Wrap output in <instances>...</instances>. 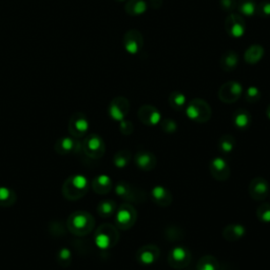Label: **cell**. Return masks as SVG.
<instances>
[{"label":"cell","mask_w":270,"mask_h":270,"mask_svg":"<svg viewBox=\"0 0 270 270\" xmlns=\"http://www.w3.org/2000/svg\"><path fill=\"white\" fill-rule=\"evenodd\" d=\"M89 181L83 175H73L65 180L62 187V193L69 200H78L87 193Z\"/></svg>","instance_id":"1"},{"label":"cell","mask_w":270,"mask_h":270,"mask_svg":"<svg viewBox=\"0 0 270 270\" xmlns=\"http://www.w3.org/2000/svg\"><path fill=\"white\" fill-rule=\"evenodd\" d=\"M68 227L74 235L86 236L90 233L94 227V218L90 213L79 211L69 217Z\"/></svg>","instance_id":"2"},{"label":"cell","mask_w":270,"mask_h":270,"mask_svg":"<svg viewBox=\"0 0 270 270\" xmlns=\"http://www.w3.org/2000/svg\"><path fill=\"white\" fill-rule=\"evenodd\" d=\"M186 114L189 119L195 122H206L211 118V108L207 101L201 98L192 99L186 109Z\"/></svg>","instance_id":"3"},{"label":"cell","mask_w":270,"mask_h":270,"mask_svg":"<svg viewBox=\"0 0 270 270\" xmlns=\"http://www.w3.org/2000/svg\"><path fill=\"white\" fill-rule=\"evenodd\" d=\"M115 193L120 198L126 200L128 202L141 203L145 201V192L142 189L131 185L127 181H120L115 186Z\"/></svg>","instance_id":"4"},{"label":"cell","mask_w":270,"mask_h":270,"mask_svg":"<svg viewBox=\"0 0 270 270\" xmlns=\"http://www.w3.org/2000/svg\"><path fill=\"white\" fill-rule=\"evenodd\" d=\"M137 213L134 207H132L129 204H123L121 205L118 212H116L115 216V223L116 226L121 230H128L131 227H133V225L136 222Z\"/></svg>","instance_id":"5"},{"label":"cell","mask_w":270,"mask_h":270,"mask_svg":"<svg viewBox=\"0 0 270 270\" xmlns=\"http://www.w3.org/2000/svg\"><path fill=\"white\" fill-rule=\"evenodd\" d=\"M119 235L118 231L111 225H104L98 229L95 237L96 245L100 249H109L118 242Z\"/></svg>","instance_id":"6"},{"label":"cell","mask_w":270,"mask_h":270,"mask_svg":"<svg viewBox=\"0 0 270 270\" xmlns=\"http://www.w3.org/2000/svg\"><path fill=\"white\" fill-rule=\"evenodd\" d=\"M225 31L233 38L242 37L246 31L245 19L240 14L230 13V15L225 19Z\"/></svg>","instance_id":"7"},{"label":"cell","mask_w":270,"mask_h":270,"mask_svg":"<svg viewBox=\"0 0 270 270\" xmlns=\"http://www.w3.org/2000/svg\"><path fill=\"white\" fill-rule=\"evenodd\" d=\"M243 93L242 85L238 82L225 83L218 90V97L225 104H232L240 97Z\"/></svg>","instance_id":"8"},{"label":"cell","mask_w":270,"mask_h":270,"mask_svg":"<svg viewBox=\"0 0 270 270\" xmlns=\"http://www.w3.org/2000/svg\"><path fill=\"white\" fill-rule=\"evenodd\" d=\"M105 143L96 134H92L87 137L84 142V151L88 156L93 158H98L104 155L105 153Z\"/></svg>","instance_id":"9"},{"label":"cell","mask_w":270,"mask_h":270,"mask_svg":"<svg viewBox=\"0 0 270 270\" xmlns=\"http://www.w3.org/2000/svg\"><path fill=\"white\" fill-rule=\"evenodd\" d=\"M191 261V253L184 247H175L170 251L168 262L170 266L177 269L185 268L189 265Z\"/></svg>","instance_id":"10"},{"label":"cell","mask_w":270,"mask_h":270,"mask_svg":"<svg viewBox=\"0 0 270 270\" xmlns=\"http://www.w3.org/2000/svg\"><path fill=\"white\" fill-rule=\"evenodd\" d=\"M122 45L130 54H136L137 52H140L144 46L142 33L137 30L128 31L122 38Z\"/></svg>","instance_id":"11"},{"label":"cell","mask_w":270,"mask_h":270,"mask_svg":"<svg viewBox=\"0 0 270 270\" xmlns=\"http://www.w3.org/2000/svg\"><path fill=\"white\" fill-rule=\"evenodd\" d=\"M129 109L130 104L128 99L120 96L114 98L111 101L110 107H109V114H110V116L114 120L121 121L126 118V115L129 112Z\"/></svg>","instance_id":"12"},{"label":"cell","mask_w":270,"mask_h":270,"mask_svg":"<svg viewBox=\"0 0 270 270\" xmlns=\"http://www.w3.org/2000/svg\"><path fill=\"white\" fill-rule=\"evenodd\" d=\"M137 116L140 120L147 126H155L162 120L159 111L151 105H144L138 109Z\"/></svg>","instance_id":"13"},{"label":"cell","mask_w":270,"mask_h":270,"mask_svg":"<svg viewBox=\"0 0 270 270\" xmlns=\"http://www.w3.org/2000/svg\"><path fill=\"white\" fill-rule=\"evenodd\" d=\"M159 258V249L154 245H146L136 253V259L143 266L153 265Z\"/></svg>","instance_id":"14"},{"label":"cell","mask_w":270,"mask_h":270,"mask_svg":"<svg viewBox=\"0 0 270 270\" xmlns=\"http://www.w3.org/2000/svg\"><path fill=\"white\" fill-rule=\"evenodd\" d=\"M209 169L212 177L220 181L226 180L230 175L229 165L223 157H215L211 160Z\"/></svg>","instance_id":"15"},{"label":"cell","mask_w":270,"mask_h":270,"mask_svg":"<svg viewBox=\"0 0 270 270\" xmlns=\"http://www.w3.org/2000/svg\"><path fill=\"white\" fill-rule=\"evenodd\" d=\"M69 130L74 137H82L89 130V121L83 113H76L70 120Z\"/></svg>","instance_id":"16"},{"label":"cell","mask_w":270,"mask_h":270,"mask_svg":"<svg viewBox=\"0 0 270 270\" xmlns=\"http://www.w3.org/2000/svg\"><path fill=\"white\" fill-rule=\"evenodd\" d=\"M269 186L267 180L262 178L253 179L249 184V195L255 201H263L268 196Z\"/></svg>","instance_id":"17"},{"label":"cell","mask_w":270,"mask_h":270,"mask_svg":"<svg viewBox=\"0 0 270 270\" xmlns=\"http://www.w3.org/2000/svg\"><path fill=\"white\" fill-rule=\"evenodd\" d=\"M135 164L144 171H151L157 164L156 156L149 151H140L135 155Z\"/></svg>","instance_id":"18"},{"label":"cell","mask_w":270,"mask_h":270,"mask_svg":"<svg viewBox=\"0 0 270 270\" xmlns=\"http://www.w3.org/2000/svg\"><path fill=\"white\" fill-rule=\"evenodd\" d=\"M152 200L160 207L170 206L173 202V196L170 190L163 186H155L151 191Z\"/></svg>","instance_id":"19"},{"label":"cell","mask_w":270,"mask_h":270,"mask_svg":"<svg viewBox=\"0 0 270 270\" xmlns=\"http://www.w3.org/2000/svg\"><path fill=\"white\" fill-rule=\"evenodd\" d=\"M246 233V229L243 225L240 224H230L226 226L223 231V237L228 240V242H237L240 239H242Z\"/></svg>","instance_id":"20"},{"label":"cell","mask_w":270,"mask_h":270,"mask_svg":"<svg viewBox=\"0 0 270 270\" xmlns=\"http://www.w3.org/2000/svg\"><path fill=\"white\" fill-rule=\"evenodd\" d=\"M238 63H239V56L235 51L228 50L226 51L225 53H223L220 60V64H221V68L225 72H231L233 70H236V68L238 67Z\"/></svg>","instance_id":"21"},{"label":"cell","mask_w":270,"mask_h":270,"mask_svg":"<svg viewBox=\"0 0 270 270\" xmlns=\"http://www.w3.org/2000/svg\"><path fill=\"white\" fill-rule=\"evenodd\" d=\"M112 180L108 175H99L93 180L92 188L93 190L98 194H107L111 191L112 189Z\"/></svg>","instance_id":"22"},{"label":"cell","mask_w":270,"mask_h":270,"mask_svg":"<svg viewBox=\"0 0 270 270\" xmlns=\"http://www.w3.org/2000/svg\"><path fill=\"white\" fill-rule=\"evenodd\" d=\"M232 121L240 130H245L250 126L251 115L245 109H239L232 115Z\"/></svg>","instance_id":"23"},{"label":"cell","mask_w":270,"mask_h":270,"mask_svg":"<svg viewBox=\"0 0 270 270\" xmlns=\"http://www.w3.org/2000/svg\"><path fill=\"white\" fill-rule=\"evenodd\" d=\"M56 151L60 154H69L73 151H75L77 148V143L74 138L71 137H62L60 140H58L56 143Z\"/></svg>","instance_id":"24"},{"label":"cell","mask_w":270,"mask_h":270,"mask_svg":"<svg viewBox=\"0 0 270 270\" xmlns=\"http://www.w3.org/2000/svg\"><path fill=\"white\" fill-rule=\"evenodd\" d=\"M263 56H264V49H263V47L260 45H252L246 50L244 58L247 63L254 64L259 62Z\"/></svg>","instance_id":"25"},{"label":"cell","mask_w":270,"mask_h":270,"mask_svg":"<svg viewBox=\"0 0 270 270\" xmlns=\"http://www.w3.org/2000/svg\"><path fill=\"white\" fill-rule=\"evenodd\" d=\"M125 10L131 16L141 15L147 10V3L144 0H129L125 5Z\"/></svg>","instance_id":"26"},{"label":"cell","mask_w":270,"mask_h":270,"mask_svg":"<svg viewBox=\"0 0 270 270\" xmlns=\"http://www.w3.org/2000/svg\"><path fill=\"white\" fill-rule=\"evenodd\" d=\"M237 9L242 16H253L257 11V2L254 0H239L237 1Z\"/></svg>","instance_id":"27"},{"label":"cell","mask_w":270,"mask_h":270,"mask_svg":"<svg viewBox=\"0 0 270 270\" xmlns=\"http://www.w3.org/2000/svg\"><path fill=\"white\" fill-rule=\"evenodd\" d=\"M16 193L12 189L0 187V206L11 207L16 202Z\"/></svg>","instance_id":"28"},{"label":"cell","mask_w":270,"mask_h":270,"mask_svg":"<svg viewBox=\"0 0 270 270\" xmlns=\"http://www.w3.org/2000/svg\"><path fill=\"white\" fill-rule=\"evenodd\" d=\"M116 211V203L111 200H105L100 202L97 206V212L100 216L109 217L115 213Z\"/></svg>","instance_id":"29"},{"label":"cell","mask_w":270,"mask_h":270,"mask_svg":"<svg viewBox=\"0 0 270 270\" xmlns=\"http://www.w3.org/2000/svg\"><path fill=\"white\" fill-rule=\"evenodd\" d=\"M218 149L223 154H229L235 149V137L229 134L222 136L218 142Z\"/></svg>","instance_id":"30"},{"label":"cell","mask_w":270,"mask_h":270,"mask_svg":"<svg viewBox=\"0 0 270 270\" xmlns=\"http://www.w3.org/2000/svg\"><path fill=\"white\" fill-rule=\"evenodd\" d=\"M131 158H132V154L129 150H120L115 154L113 163L118 168H125L130 163Z\"/></svg>","instance_id":"31"},{"label":"cell","mask_w":270,"mask_h":270,"mask_svg":"<svg viewBox=\"0 0 270 270\" xmlns=\"http://www.w3.org/2000/svg\"><path fill=\"white\" fill-rule=\"evenodd\" d=\"M169 104L175 110H180L186 105V96L180 92H173L169 97Z\"/></svg>","instance_id":"32"},{"label":"cell","mask_w":270,"mask_h":270,"mask_svg":"<svg viewBox=\"0 0 270 270\" xmlns=\"http://www.w3.org/2000/svg\"><path fill=\"white\" fill-rule=\"evenodd\" d=\"M218 263L215 258L207 255L199 261L198 270H217Z\"/></svg>","instance_id":"33"},{"label":"cell","mask_w":270,"mask_h":270,"mask_svg":"<svg viewBox=\"0 0 270 270\" xmlns=\"http://www.w3.org/2000/svg\"><path fill=\"white\" fill-rule=\"evenodd\" d=\"M257 216L262 223H270V204H263L257 210Z\"/></svg>","instance_id":"34"},{"label":"cell","mask_w":270,"mask_h":270,"mask_svg":"<svg viewBox=\"0 0 270 270\" xmlns=\"http://www.w3.org/2000/svg\"><path fill=\"white\" fill-rule=\"evenodd\" d=\"M255 14L262 18H268L270 17V1L268 0H263V1L259 2L257 4V11Z\"/></svg>","instance_id":"35"},{"label":"cell","mask_w":270,"mask_h":270,"mask_svg":"<svg viewBox=\"0 0 270 270\" xmlns=\"http://www.w3.org/2000/svg\"><path fill=\"white\" fill-rule=\"evenodd\" d=\"M245 97L248 103H252V104L257 103V101H259L261 98V92L258 88L250 87L247 89Z\"/></svg>","instance_id":"36"},{"label":"cell","mask_w":270,"mask_h":270,"mask_svg":"<svg viewBox=\"0 0 270 270\" xmlns=\"http://www.w3.org/2000/svg\"><path fill=\"white\" fill-rule=\"evenodd\" d=\"M162 129L166 133H174L178 130V125L173 120L166 119L162 121Z\"/></svg>","instance_id":"37"},{"label":"cell","mask_w":270,"mask_h":270,"mask_svg":"<svg viewBox=\"0 0 270 270\" xmlns=\"http://www.w3.org/2000/svg\"><path fill=\"white\" fill-rule=\"evenodd\" d=\"M220 5L225 12L231 13L237 9V0H220Z\"/></svg>","instance_id":"38"},{"label":"cell","mask_w":270,"mask_h":270,"mask_svg":"<svg viewBox=\"0 0 270 270\" xmlns=\"http://www.w3.org/2000/svg\"><path fill=\"white\" fill-rule=\"evenodd\" d=\"M133 125L132 122H130L128 120H121L120 121V131L121 133L126 134V135H129L133 132Z\"/></svg>","instance_id":"39"},{"label":"cell","mask_w":270,"mask_h":270,"mask_svg":"<svg viewBox=\"0 0 270 270\" xmlns=\"http://www.w3.org/2000/svg\"><path fill=\"white\" fill-rule=\"evenodd\" d=\"M58 257H60V262L62 263L63 261L68 262V260H71V252L65 249V248H62V249L60 251V254H58Z\"/></svg>","instance_id":"40"},{"label":"cell","mask_w":270,"mask_h":270,"mask_svg":"<svg viewBox=\"0 0 270 270\" xmlns=\"http://www.w3.org/2000/svg\"><path fill=\"white\" fill-rule=\"evenodd\" d=\"M149 4L152 9L154 10H158L162 8L163 5V0H150L149 1Z\"/></svg>","instance_id":"41"},{"label":"cell","mask_w":270,"mask_h":270,"mask_svg":"<svg viewBox=\"0 0 270 270\" xmlns=\"http://www.w3.org/2000/svg\"><path fill=\"white\" fill-rule=\"evenodd\" d=\"M266 115H267V118L270 120V105L268 106L267 108V110H266Z\"/></svg>","instance_id":"42"},{"label":"cell","mask_w":270,"mask_h":270,"mask_svg":"<svg viewBox=\"0 0 270 270\" xmlns=\"http://www.w3.org/2000/svg\"><path fill=\"white\" fill-rule=\"evenodd\" d=\"M116 1H120L121 2V1H125V0H116Z\"/></svg>","instance_id":"43"}]
</instances>
